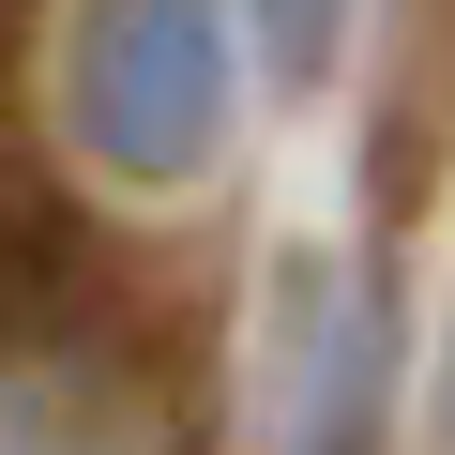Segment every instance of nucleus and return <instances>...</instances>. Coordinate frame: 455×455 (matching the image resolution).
<instances>
[{"label":"nucleus","mask_w":455,"mask_h":455,"mask_svg":"<svg viewBox=\"0 0 455 455\" xmlns=\"http://www.w3.org/2000/svg\"><path fill=\"white\" fill-rule=\"evenodd\" d=\"M0 455H182V410L61 304H0Z\"/></svg>","instance_id":"obj_2"},{"label":"nucleus","mask_w":455,"mask_h":455,"mask_svg":"<svg viewBox=\"0 0 455 455\" xmlns=\"http://www.w3.org/2000/svg\"><path fill=\"white\" fill-rule=\"evenodd\" d=\"M243 107V16L228 0H92L76 16V152L122 182H197Z\"/></svg>","instance_id":"obj_1"}]
</instances>
